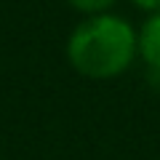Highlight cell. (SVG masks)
I'll return each instance as SVG.
<instances>
[{
  "label": "cell",
  "mask_w": 160,
  "mask_h": 160,
  "mask_svg": "<svg viewBox=\"0 0 160 160\" xmlns=\"http://www.w3.org/2000/svg\"><path fill=\"white\" fill-rule=\"evenodd\" d=\"M136 46H139V53H142L144 62L160 72V11L152 13V19L142 27Z\"/></svg>",
  "instance_id": "2"
},
{
  "label": "cell",
  "mask_w": 160,
  "mask_h": 160,
  "mask_svg": "<svg viewBox=\"0 0 160 160\" xmlns=\"http://www.w3.org/2000/svg\"><path fill=\"white\" fill-rule=\"evenodd\" d=\"M136 35L131 24L112 13L83 22L67 43V59L83 78L109 80L123 75L136 56Z\"/></svg>",
  "instance_id": "1"
},
{
  "label": "cell",
  "mask_w": 160,
  "mask_h": 160,
  "mask_svg": "<svg viewBox=\"0 0 160 160\" xmlns=\"http://www.w3.org/2000/svg\"><path fill=\"white\" fill-rule=\"evenodd\" d=\"M139 8H144V11H152V13H158L160 11V0H133Z\"/></svg>",
  "instance_id": "4"
},
{
  "label": "cell",
  "mask_w": 160,
  "mask_h": 160,
  "mask_svg": "<svg viewBox=\"0 0 160 160\" xmlns=\"http://www.w3.org/2000/svg\"><path fill=\"white\" fill-rule=\"evenodd\" d=\"M72 8H78V11L88 13V16H99V13H104L109 6H112L115 0H67Z\"/></svg>",
  "instance_id": "3"
}]
</instances>
